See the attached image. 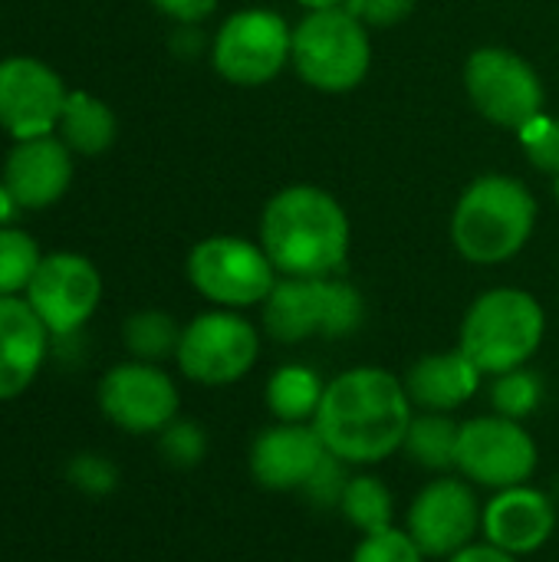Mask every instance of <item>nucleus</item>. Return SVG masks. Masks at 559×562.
Masks as SVG:
<instances>
[{
	"mask_svg": "<svg viewBox=\"0 0 559 562\" xmlns=\"http://www.w3.org/2000/svg\"><path fill=\"white\" fill-rule=\"evenodd\" d=\"M415 405L405 382L376 366H356L326 382L313 428L329 454L349 468H369L402 451Z\"/></svg>",
	"mask_w": 559,
	"mask_h": 562,
	"instance_id": "1",
	"label": "nucleus"
},
{
	"mask_svg": "<svg viewBox=\"0 0 559 562\" xmlns=\"http://www.w3.org/2000/svg\"><path fill=\"white\" fill-rule=\"evenodd\" d=\"M349 240L343 204L316 184L277 191L260 214V247L283 277H336L346 267Z\"/></svg>",
	"mask_w": 559,
	"mask_h": 562,
	"instance_id": "2",
	"label": "nucleus"
},
{
	"mask_svg": "<svg viewBox=\"0 0 559 562\" xmlns=\"http://www.w3.org/2000/svg\"><path fill=\"white\" fill-rule=\"evenodd\" d=\"M537 224V201L521 178L484 175L465 188L451 214V240L471 263L494 267L517 257Z\"/></svg>",
	"mask_w": 559,
	"mask_h": 562,
	"instance_id": "3",
	"label": "nucleus"
},
{
	"mask_svg": "<svg viewBox=\"0 0 559 562\" xmlns=\"http://www.w3.org/2000/svg\"><path fill=\"white\" fill-rule=\"evenodd\" d=\"M547 333V316L537 296L517 286H497L481 293L465 319L458 349L481 369V375H504L524 369Z\"/></svg>",
	"mask_w": 559,
	"mask_h": 562,
	"instance_id": "4",
	"label": "nucleus"
},
{
	"mask_svg": "<svg viewBox=\"0 0 559 562\" xmlns=\"http://www.w3.org/2000/svg\"><path fill=\"white\" fill-rule=\"evenodd\" d=\"M366 319L362 293L336 277H283L264 300V329L283 346L353 336Z\"/></svg>",
	"mask_w": 559,
	"mask_h": 562,
	"instance_id": "5",
	"label": "nucleus"
},
{
	"mask_svg": "<svg viewBox=\"0 0 559 562\" xmlns=\"http://www.w3.org/2000/svg\"><path fill=\"white\" fill-rule=\"evenodd\" d=\"M290 59L306 86L320 92H349L372 66L369 30L346 7L310 10L293 26Z\"/></svg>",
	"mask_w": 559,
	"mask_h": 562,
	"instance_id": "6",
	"label": "nucleus"
},
{
	"mask_svg": "<svg viewBox=\"0 0 559 562\" xmlns=\"http://www.w3.org/2000/svg\"><path fill=\"white\" fill-rule=\"evenodd\" d=\"M537 464V441L521 422L504 415H478L471 422H461L455 468L468 484L497 494L507 487L530 484Z\"/></svg>",
	"mask_w": 559,
	"mask_h": 562,
	"instance_id": "7",
	"label": "nucleus"
},
{
	"mask_svg": "<svg viewBox=\"0 0 559 562\" xmlns=\"http://www.w3.org/2000/svg\"><path fill=\"white\" fill-rule=\"evenodd\" d=\"M188 280L204 300L224 310H244L264 303L273 293L277 267L260 244L221 234L191 247Z\"/></svg>",
	"mask_w": 559,
	"mask_h": 562,
	"instance_id": "8",
	"label": "nucleus"
},
{
	"mask_svg": "<svg viewBox=\"0 0 559 562\" xmlns=\"http://www.w3.org/2000/svg\"><path fill=\"white\" fill-rule=\"evenodd\" d=\"M260 356V333L234 310H211L181 329L178 369L208 389L241 382Z\"/></svg>",
	"mask_w": 559,
	"mask_h": 562,
	"instance_id": "9",
	"label": "nucleus"
},
{
	"mask_svg": "<svg viewBox=\"0 0 559 562\" xmlns=\"http://www.w3.org/2000/svg\"><path fill=\"white\" fill-rule=\"evenodd\" d=\"M465 89L474 109L504 128H521L544 112V82L514 49L481 46L465 63Z\"/></svg>",
	"mask_w": 559,
	"mask_h": 562,
	"instance_id": "10",
	"label": "nucleus"
},
{
	"mask_svg": "<svg viewBox=\"0 0 559 562\" xmlns=\"http://www.w3.org/2000/svg\"><path fill=\"white\" fill-rule=\"evenodd\" d=\"M293 53V30L273 10H241L214 36V69L234 86H264L280 76Z\"/></svg>",
	"mask_w": 559,
	"mask_h": 562,
	"instance_id": "11",
	"label": "nucleus"
},
{
	"mask_svg": "<svg viewBox=\"0 0 559 562\" xmlns=\"http://www.w3.org/2000/svg\"><path fill=\"white\" fill-rule=\"evenodd\" d=\"M481 520L484 507L474 484L465 477H438L415 494L405 514V530L428 560H448L474 543Z\"/></svg>",
	"mask_w": 559,
	"mask_h": 562,
	"instance_id": "12",
	"label": "nucleus"
},
{
	"mask_svg": "<svg viewBox=\"0 0 559 562\" xmlns=\"http://www.w3.org/2000/svg\"><path fill=\"white\" fill-rule=\"evenodd\" d=\"M181 395L168 372L155 362H122L109 369L99 382L102 415L128 435L165 431L178 418Z\"/></svg>",
	"mask_w": 559,
	"mask_h": 562,
	"instance_id": "13",
	"label": "nucleus"
},
{
	"mask_svg": "<svg viewBox=\"0 0 559 562\" xmlns=\"http://www.w3.org/2000/svg\"><path fill=\"white\" fill-rule=\"evenodd\" d=\"M102 300L99 270L79 254H49L40 260L26 303L53 336H72L96 313Z\"/></svg>",
	"mask_w": 559,
	"mask_h": 562,
	"instance_id": "14",
	"label": "nucleus"
},
{
	"mask_svg": "<svg viewBox=\"0 0 559 562\" xmlns=\"http://www.w3.org/2000/svg\"><path fill=\"white\" fill-rule=\"evenodd\" d=\"M66 89L59 76L26 56L0 63V125L16 138H40L59 125Z\"/></svg>",
	"mask_w": 559,
	"mask_h": 562,
	"instance_id": "15",
	"label": "nucleus"
},
{
	"mask_svg": "<svg viewBox=\"0 0 559 562\" xmlns=\"http://www.w3.org/2000/svg\"><path fill=\"white\" fill-rule=\"evenodd\" d=\"M326 445L320 438V431L313 428V422L306 425H290V422H277L270 428H264L254 445H250V477L273 494H293L303 491L306 481L316 474V468L326 458Z\"/></svg>",
	"mask_w": 559,
	"mask_h": 562,
	"instance_id": "16",
	"label": "nucleus"
},
{
	"mask_svg": "<svg viewBox=\"0 0 559 562\" xmlns=\"http://www.w3.org/2000/svg\"><path fill=\"white\" fill-rule=\"evenodd\" d=\"M554 530H557V507L537 487L527 484L507 487L484 504V520H481L484 540L514 557L544 550Z\"/></svg>",
	"mask_w": 559,
	"mask_h": 562,
	"instance_id": "17",
	"label": "nucleus"
},
{
	"mask_svg": "<svg viewBox=\"0 0 559 562\" xmlns=\"http://www.w3.org/2000/svg\"><path fill=\"white\" fill-rule=\"evenodd\" d=\"M72 181V161L69 148L59 138L40 135L20 142L7 155L3 168V188L16 201V207H46L66 194Z\"/></svg>",
	"mask_w": 559,
	"mask_h": 562,
	"instance_id": "18",
	"label": "nucleus"
},
{
	"mask_svg": "<svg viewBox=\"0 0 559 562\" xmlns=\"http://www.w3.org/2000/svg\"><path fill=\"white\" fill-rule=\"evenodd\" d=\"M46 333L26 300L0 296V402L30 389L46 356Z\"/></svg>",
	"mask_w": 559,
	"mask_h": 562,
	"instance_id": "19",
	"label": "nucleus"
},
{
	"mask_svg": "<svg viewBox=\"0 0 559 562\" xmlns=\"http://www.w3.org/2000/svg\"><path fill=\"white\" fill-rule=\"evenodd\" d=\"M481 379H484L481 369L461 349H451V352L422 356L418 362H412L402 382L415 408L451 415L455 408L468 405L478 395Z\"/></svg>",
	"mask_w": 559,
	"mask_h": 562,
	"instance_id": "20",
	"label": "nucleus"
},
{
	"mask_svg": "<svg viewBox=\"0 0 559 562\" xmlns=\"http://www.w3.org/2000/svg\"><path fill=\"white\" fill-rule=\"evenodd\" d=\"M326 382L310 366H280L267 382V408L277 422L306 425L316 418Z\"/></svg>",
	"mask_w": 559,
	"mask_h": 562,
	"instance_id": "21",
	"label": "nucleus"
},
{
	"mask_svg": "<svg viewBox=\"0 0 559 562\" xmlns=\"http://www.w3.org/2000/svg\"><path fill=\"white\" fill-rule=\"evenodd\" d=\"M59 135L66 148L79 155H102L115 142V115L105 102L86 95V92H69L63 115H59Z\"/></svg>",
	"mask_w": 559,
	"mask_h": 562,
	"instance_id": "22",
	"label": "nucleus"
},
{
	"mask_svg": "<svg viewBox=\"0 0 559 562\" xmlns=\"http://www.w3.org/2000/svg\"><path fill=\"white\" fill-rule=\"evenodd\" d=\"M458 431H461V425L451 415H445V412H422V415L412 418L402 451L418 468L445 474L458 461Z\"/></svg>",
	"mask_w": 559,
	"mask_h": 562,
	"instance_id": "23",
	"label": "nucleus"
},
{
	"mask_svg": "<svg viewBox=\"0 0 559 562\" xmlns=\"http://www.w3.org/2000/svg\"><path fill=\"white\" fill-rule=\"evenodd\" d=\"M339 514L366 537V533H379L395 527V501L392 491L385 487V481L372 477V474H356L349 477L343 501H339Z\"/></svg>",
	"mask_w": 559,
	"mask_h": 562,
	"instance_id": "24",
	"label": "nucleus"
},
{
	"mask_svg": "<svg viewBox=\"0 0 559 562\" xmlns=\"http://www.w3.org/2000/svg\"><path fill=\"white\" fill-rule=\"evenodd\" d=\"M125 346L138 362H161L178 352L181 326L161 310H142L125 319Z\"/></svg>",
	"mask_w": 559,
	"mask_h": 562,
	"instance_id": "25",
	"label": "nucleus"
},
{
	"mask_svg": "<svg viewBox=\"0 0 559 562\" xmlns=\"http://www.w3.org/2000/svg\"><path fill=\"white\" fill-rule=\"evenodd\" d=\"M540 402H544V379L537 372H530L527 366L504 372V375H494V385H491L494 415L524 422L540 408Z\"/></svg>",
	"mask_w": 559,
	"mask_h": 562,
	"instance_id": "26",
	"label": "nucleus"
},
{
	"mask_svg": "<svg viewBox=\"0 0 559 562\" xmlns=\"http://www.w3.org/2000/svg\"><path fill=\"white\" fill-rule=\"evenodd\" d=\"M40 260L43 257L33 237L23 231H0V296H16V290H26Z\"/></svg>",
	"mask_w": 559,
	"mask_h": 562,
	"instance_id": "27",
	"label": "nucleus"
},
{
	"mask_svg": "<svg viewBox=\"0 0 559 562\" xmlns=\"http://www.w3.org/2000/svg\"><path fill=\"white\" fill-rule=\"evenodd\" d=\"M428 557L418 550V543L409 537V530L389 527L379 533H366L356 550L353 562H425Z\"/></svg>",
	"mask_w": 559,
	"mask_h": 562,
	"instance_id": "28",
	"label": "nucleus"
},
{
	"mask_svg": "<svg viewBox=\"0 0 559 562\" xmlns=\"http://www.w3.org/2000/svg\"><path fill=\"white\" fill-rule=\"evenodd\" d=\"M158 451L175 468H198L208 454V435L198 422H171L165 431H158Z\"/></svg>",
	"mask_w": 559,
	"mask_h": 562,
	"instance_id": "29",
	"label": "nucleus"
},
{
	"mask_svg": "<svg viewBox=\"0 0 559 562\" xmlns=\"http://www.w3.org/2000/svg\"><path fill=\"white\" fill-rule=\"evenodd\" d=\"M517 132H521V145H524L527 158L540 171L559 175V119H550L547 112H540Z\"/></svg>",
	"mask_w": 559,
	"mask_h": 562,
	"instance_id": "30",
	"label": "nucleus"
},
{
	"mask_svg": "<svg viewBox=\"0 0 559 562\" xmlns=\"http://www.w3.org/2000/svg\"><path fill=\"white\" fill-rule=\"evenodd\" d=\"M66 477H69V484L76 491H82L89 497H105L119 484L115 464L109 458H102V454H79V458H72L69 468H66Z\"/></svg>",
	"mask_w": 559,
	"mask_h": 562,
	"instance_id": "31",
	"label": "nucleus"
},
{
	"mask_svg": "<svg viewBox=\"0 0 559 562\" xmlns=\"http://www.w3.org/2000/svg\"><path fill=\"white\" fill-rule=\"evenodd\" d=\"M349 464L346 461H339L336 454H326L323 458V464L316 468V474L306 481V487L300 491L313 507H339V501H343V491H346V484H349V471H346Z\"/></svg>",
	"mask_w": 559,
	"mask_h": 562,
	"instance_id": "32",
	"label": "nucleus"
},
{
	"mask_svg": "<svg viewBox=\"0 0 559 562\" xmlns=\"http://www.w3.org/2000/svg\"><path fill=\"white\" fill-rule=\"evenodd\" d=\"M343 7H346L366 30H382V26L402 23V20L415 10V0H346Z\"/></svg>",
	"mask_w": 559,
	"mask_h": 562,
	"instance_id": "33",
	"label": "nucleus"
},
{
	"mask_svg": "<svg viewBox=\"0 0 559 562\" xmlns=\"http://www.w3.org/2000/svg\"><path fill=\"white\" fill-rule=\"evenodd\" d=\"M161 13L181 20V23H201L204 16L214 13L217 0H152Z\"/></svg>",
	"mask_w": 559,
	"mask_h": 562,
	"instance_id": "34",
	"label": "nucleus"
},
{
	"mask_svg": "<svg viewBox=\"0 0 559 562\" xmlns=\"http://www.w3.org/2000/svg\"><path fill=\"white\" fill-rule=\"evenodd\" d=\"M445 562H517V557L494 547V543H488V540H474L471 547L458 550L455 557H448Z\"/></svg>",
	"mask_w": 559,
	"mask_h": 562,
	"instance_id": "35",
	"label": "nucleus"
},
{
	"mask_svg": "<svg viewBox=\"0 0 559 562\" xmlns=\"http://www.w3.org/2000/svg\"><path fill=\"white\" fill-rule=\"evenodd\" d=\"M13 207H16V201L10 198L7 188H0V221H7V217L13 214Z\"/></svg>",
	"mask_w": 559,
	"mask_h": 562,
	"instance_id": "36",
	"label": "nucleus"
},
{
	"mask_svg": "<svg viewBox=\"0 0 559 562\" xmlns=\"http://www.w3.org/2000/svg\"><path fill=\"white\" fill-rule=\"evenodd\" d=\"M297 3H303L306 10H329V7H343L346 0H297Z\"/></svg>",
	"mask_w": 559,
	"mask_h": 562,
	"instance_id": "37",
	"label": "nucleus"
},
{
	"mask_svg": "<svg viewBox=\"0 0 559 562\" xmlns=\"http://www.w3.org/2000/svg\"><path fill=\"white\" fill-rule=\"evenodd\" d=\"M557 201H559V175H557Z\"/></svg>",
	"mask_w": 559,
	"mask_h": 562,
	"instance_id": "38",
	"label": "nucleus"
}]
</instances>
